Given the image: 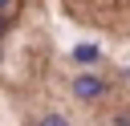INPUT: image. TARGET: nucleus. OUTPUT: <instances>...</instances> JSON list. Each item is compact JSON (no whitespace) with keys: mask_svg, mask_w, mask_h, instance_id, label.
<instances>
[{"mask_svg":"<svg viewBox=\"0 0 130 126\" xmlns=\"http://www.w3.org/2000/svg\"><path fill=\"white\" fill-rule=\"evenodd\" d=\"M0 33H4V20H0Z\"/></svg>","mask_w":130,"mask_h":126,"instance_id":"obj_5","label":"nucleus"},{"mask_svg":"<svg viewBox=\"0 0 130 126\" xmlns=\"http://www.w3.org/2000/svg\"><path fill=\"white\" fill-rule=\"evenodd\" d=\"M93 57H98L93 45H81V49H77V61H93Z\"/></svg>","mask_w":130,"mask_h":126,"instance_id":"obj_2","label":"nucleus"},{"mask_svg":"<svg viewBox=\"0 0 130 126\" xmlns=\"http://www.w3.org/2000/svg\"><path fill=\"white\" fill-rule=\"evenodd\" d=\"M73 93H77V98H98V93H102V81H98V77H77Z\"/></svg>","mask_w":130,"mask_h":126,"instance_id":"obj_1","label":"nucleus"},{"mask_svg":"<svg viewBox=\"0 0 130 126\" xmlns=\"http://www.w3.org/2000/svg\"><path fill=\"white\" fill-rule=\"evenodd\" d=\"M8 4H12V0H0V8H8Z\"/></svg>","mask_w":130,"mask_h":126,"instance_id":"obj_4","label":"nucleus"},{"mask_svg":"<svg viewBox=\"0 0 130 126\" xmlns=\"http://www.w3.org/2000/svg\"><path fill=\"white\" fill-rule=\"evenodd\" d=\"M41 126H69V122H65L61 114H45V118H41Z\"/></svg>","mask_w":130,"mask_h":126,"instance_id":"obj_3","label":"nucleus"}]
</instances>
